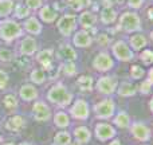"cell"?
Listing matches in <instances>:
<instances>
[{"label":"cell","instance_id":"6da1fadb","mask_svg":"<svg viewBox=\"0 0 153 145\" xmlns=\"http://www.w3.org/2000/svg\"><path fill=\"white\" fill-rule=\"evenodd\" d=\"M47 101L59 108H66L73 102V94L62 82H56L48 89Z\"/></svg>","mask_w":153,"mask_h":145},{"label":"cell","instance_id":"7a4b0ae2","mask_svg":"<svg viewBox=\"0 0 153 145\" xmlns=\"http://www.w3.org/2000/svg\"><path fill=\"white\" fill-rule=\"evenodd\" d=\"M24 30L22 24L15 19H1L0 20V39L5 43H11L13 40L22 38Z\"/></svg>","mask_w":153,"mask_h":145},{"label":"cell","instance_id":"3957f363","mask_svg":"<svg viewBox=\"0 0 153 145\" xmlns=\"http://www.w3.org/2000/svg\"><path fill=\"white\" fill-rule=\"evenodd\" d=\"M118 22V28L128 34H134V32H140L143 28L141 24V19L136 11H125L117 18Z\"/></svg>","mask_w":153,"mask_h":145},{"label":"cell","instance_id":"277c9868","mask_svg":"<svg viewBox=\"0 0 153 145\" xmlns=\"http://www.w3.org/2000/svg\"><path fill=\"white\" fill-rule=\"evenodd\" d=\"M56 30L59 31V34L63 38L71 36L75 32L76 27H78V22H76V15L74 13L65 12L63 15H61L56 19Z\"/></svg>","mask_w":153,"mask_h":145},{"label":"cell","instance_id":"5b68a950","mask_svg":"<svg viewBox=\"0 0 153 145\" xmlns=\"http://www.w3.org/2000/svg\"><path fill=\"white\" fill-rule=\"evenodd\" d=\"M116 102L113 98H103L94 105V113L98 120H109L114 116Z\"/></svg>","mask_w":153,"mask_h":145},{"label":"cell","instance_id":"8992f818","mask_svg":"<svg viewBox=\"0 0 153 145\" xmlns=\"http://www.w3.org/2000/svg\"><path fill=\"white\" fill-rule=\"evenodd\" d=\"M111 53L118 61L121 62H132L134 59V51L129 47L126 42L124 40H117L111 45Z\"/></svg>","mask_w":153,"mask_h":145},{"label":"cell","instance_id":"52a82bcc","mask_svg":"<svg viewBox=\"0 0 153 145\" xmlns=\"http://www.w3.org/2000/svg\"><path fill=\"white\" fill-rule=\"evenodd\" d=\"M117 86H118V81L116 75H102L98 78L95 83L97 91L103 95H111L117 90Z\"/></svg>","mask_w":153,"mask_h":145},{"label":"cell","instance_id":"ba28073f","mask_svg":"<svg viewBox=\"0 0 153 145\" xmlns=\"http://www.w3.org/2000/svg\"><path fill=\"white\" fill-rule=\"evenodd\" d=\"M70 116L73 117V118L75 120H79V121H85V120L89 118V114H90V108H89V103H87V101L82 100V98H79V100H75L74 102L70 103Z\"/></svg>","mask_w":153,"mask_h":145},{"label":"cell","instance_id":"9c48e42d","mask_svg":"<svg viewBox=\"0 0 153 145\" xmlns=\"http://www.w3.org/2000/svg\"><path fill=\"white\" fill-rule=\"evenodd\" d=\"M93 67L94 70L101 73H108L114 67V61L111 58V55L106 51H101L95 55V58L93 59Z\"/></svg>","mask_w":153,"mask_h":145},{"label":"cell","instance_id":"30bf717a","mask_svg":"<svg viewBox=\"0 0 153 145\" xmlns=\"http://www.w3.org/2000/svg\"><path fill=\"white\" fill-rule=\"evenodd\" d=\"M32 116L34 120L38 122H46L51 118L53 113H51L50 106L45 101H35L32 105Z\"/></svg>","mask_w":153,"mask_h":145},{"label":"cell","instance_id":"8fae6325","mask_svg":"<svg viewBox=\"0 0 153 145\" xmlns=\"http://www.w3.org/2000/svg\"><path fill=\"white\" fill-rule=\"evenodd\" d=\"M129 126H130V132H132L133 137L136 140L145 143V141H148L151 138V129H149V126L145 122L136 121L132 125H129Z\"/></svg>","mask_w":153,"mask_h":145},{"label":"cell","instance_id":"7c38bea8","mask_svg":"<svg viewBox=\"0 0 153 145\" xmlns=\"http://www.w3.org/2000/svg\"><path fill=\"white\" fill-rule=\"evenodd\" d=\"M19 51L20 55L24 57H32L38 53V42L34 36L28 35V36H23L19 43Z\"/></svg>","mask_w":153,"mask_h":145},{"label":"cell","instance_id":"4fadbf2b","mask_svg":"<svg viewBox=\"0 0 153 145\" xmlns=\"http://www.w3.org/2000/svg\"><path fill=\"white\" fill-rule=\"evenodd\" d=\"M93 35L90 34L89 30H79L75 31L73 35V45L78 48H87L93 45Z\"/></svg>","mask_w":153,"mask_h":145},{"label":"cell","instance_id":"5bb4252c","mask_svg":"<svg viewBox=\"0 0 153 145\" xmlns=\"http://www.w3.org/2000/svg\"><path fill=\"white\" fill-rule=\"evenodd\" d=\"M36 12H38V19H40L43 23H47V24L55 23L56 19L59 18V12L54 10L51 7V4H43Z\"/></svg>","mask_w":153,"mask_h":145},{"label":"cell","instance_id":"9a60e30c","mask_svg":"<svg viewBox=\"0 0 153 145\" xmlns=\"http://www.w3.org/2000/svg\"><path fill=\"white\" fill-rule=\"evenodd\" d=\"M95 137L100 141H108L114 138L116 136V129L114 126H111L110 124H106V122H98L95 125Z\"/></svg>","mask_w":153,"mask_h":145},{"label":"cell","instance_id":"2e32d148","mask_svg":"<svg viewBox=\"0 0 153 145\" xmlns=\"http://www.w3.org/2000/svg\"><path fill=\"white\" fill-rule=\"evenodd\" d=\"M97 15H95L93 11H87L83 10L81 11L79 16H76V22L78 24L82 27L83 30H90V28H94L95 24H97Z\"/></svg>","mask_w":153,"mask_h":145},{"label":"cell","instance_id":"e0dca14e","mask_svg":"<svg viewBox=\"0 0 153 145\" xmlns=\"http://www.w3.org/2000/svg\"><path fill=\"white\" fill-rule=\"evenodd\" d=\"M36 61L40 65V69L50 70L53 69V61H54V50L53 48H43V50L36 53Z\"/></svg>","mask_w":153,"mask_h":145},{"label":"cell","instance_id":"ac0fdd59","mask_svg":"<svg viewBox=\"0 0 153 145\" xmlns=\"http://www.w3.org/2000/svg\"><path fill=\"white\" fill-rule=\"evenodd\" d=\"M26 118H24L23 116H20V114H15V116H11L8 117L7 120L4 121V128L7 130H10V132H20V130H23L24 128H26Z\"/></svg>","mask_w":153,"mask_h":145},{"label":"cell","instance_id":"d6986e66","mask_svg":"<svg viewBox=\"0 0 153 145\" xmlns=\"http://www.w3.org/2000/svg\"><path fill=\"white\" fill-rule=\"evenodd\" d=\"M19 97L26 102H32L36 101L39 97V91H38L36 86L32 83H23L19 89Z\"/></svg>","mask_w":153,"mask_h":145},{"label":"cell","instance_id":"ffe728a7","mask_svg":"<svg viewBox=\"0 0 153 145\" xmlns=\"http://www.w3.org/2000/svg\"><path fill=\"white\" fill-rule=\"evenodd\" d=\"M23 30L26 32H28L31 36L34 35H40L42 34V23L40 20L36 18V16H28L27 19H24L23 24H22Z\"/></svg>","mask_w":153,"mask_h":145},{"label":"cell","instance_id":"44dd1931","mask_svg":"<svg viewBox=\"0 0 153 145\" xmlns=\"http://www.w3.org/2000/svg\"><path fill=\"white\" fill-rule=\"evenodd\" d=\"M148 43H149L148 38L144 34H141V32H134V34H132L129 36V47L132 48L133 51L144 50Z\"/></svg>","mask_w":153,"mask_h":145},{"label":"cell","instance_id":"7402d4cb","mask_svg":"<svg viewBox=\"0 0 153 145\" xmlns=\"http://www.w3.org/2000/svg\"><path fill=\"white\" fill-rule=\"evenodd\" d=\"M117 18H118V13H117V11L113 8V5L101 8V11H100V20H101V23H103L105 26H109V24L116 23Z\"/></svg>","mask_w":153,"mask_h":145},{"label":"cell","instance_id":"603a6c76","mask_svg":"<svg viewBox=\"0 0 153 145\" xmlns=\"http://www.w3.org/2000/svg\"><path fill=\"white\" fill-rule=\"evenodd\" d=\"M116 91L118 93L120 97H124V98L133 97V95H136V93H137V86L129 81H124V82H121V83L118 82V86H117Z\"/></svg>","mask_w":153,"mask_h":145},{"label":"cell","instance_id":"cb8c5ba5","mask_svg":"<svg viewBox=\"0 0 153 145\" xmlns=\"http://www.w3.org/2000/svg\"><path fill=\"white\" fill-rule=\"evenodd\" d=\"M59 55L63 61H73L74 62L76 58H78V54H76L75 48L73 47L70 43L65 42L59 46Z\"/></svg>","mask_w":153,"mask_h":145},{"label":"cell","instance_id":"d4e9b609","mask_svg":"<svg viewBox=\"0 0 153 145\" xmlns=\"http://www.w3.org/2000/svg\"><path fill=\"white\" fill-rule=\"evenodd\" d=\"M12 13H13V19H18V20H24V19H27L28 16H31V11L22 1H18L13 5Z\"/></svg>","mask_w":153,"mask_h":145},{"label":"cell","instance_id":"484cf974","mask_svg":"<svg viewBox=\"0 0 153 145\" xmlns=\"http://www.w3.org/2000/svg\"><path fill=\"white\" fill-rule=\"evenodd\" d=\"M76 86L81 91H91L94 87V79L91 75H79V78L76 79Z\"/></svg>","mask_w":153,"mask_h":145},{"label":"cell","instance_id":"4316f807","mask_svg":"<svg viewBox=\"0 0 153 145\" xmlns=\"http://www.w3.org/2000/svg\"><path fill=\"white\" fill-rule=\"evenodd\" d=\"M74 137L79 144H87L91 138V132L86 126H76L74 129Z\"/></svg>","mask_w":153,"mask_h":145},{"label":"cell","instance_id":"83f0119b","mask_svg":"<svg viewBox=\"0 0 153 145\" xmlns=\"http://www.w3.org/2000/svg\"><path fill=\"white\" fill-rule=\"evenodd\" d=\"M58 71L62 73L65 77H74L76 75V73H78V70H76V65L75 62L73 61H65L63 63H61V66L58 67Z\"/></svg>","mask_w":153,"mask_h":145},{"label":"cell","instance_id":"f1b7e54d","mask_svg":"<svg viewBox=\"0 0 153 145\" xmlns=\"http://www.w3.org/2000/svg\"><path fill=\"white\" fill-rule=\"evenodd\" d=\"M113 122L117 128H120V129H126V128H129V125H130V117L126 112H118L117 116H114Z\"/></svg>","mask_w":153,"mask_h":145},{"label":"cell","instance_id":"f546056e","mask_svg":"<svg viewBox=\"0 0 153 145\" xmlns=\"http://www.w3.org/2000/svg\"><path fill=\"white\" fill-rule=\"evenodd\" d=\"M54 124L59 129H65V128H67L70 125V116L63 110L56 112L55 116H54Z\"/></svg>","mask_w":153,"mask_h":145},{"label":"cell","instance_id":"4dcf8cb0","mask_svg":"<svg viewBox=\"0 0 153 145\" xmlns=\"http://www.w3.org/2000/svg\"><path fill=\"white\" fill-rule=\"evenodd\" d=\"M46 73L43 69H32L30 73V81L32 85H43L46 82Z\"/></svg>","mask_w":153,"mask_h":145},{"label":"cell","instance_id":"1f68e13d","mask_svg":"<svg viewBox=\"0 0 153 145\" xmlns=\"http://www.w3.org/2000/svg\"><path fill=\"white\" fill-rule=\"evenodd\" d=\"M15 1L13 0H0V19H5L12 13Z\"/></svg>","mask_w":153,"mask_h":145},{"label":"cell","instance_id":"d6a6232c","mask_svg":"<svg viewBox=\"0 0 153 145\" xmlns=\"http://www.w3.org/2000/svg\"><path fill=\"white\" fill-rule=\"evenodd\" d=\"M71 144V135L66 130H61L54 136L53 145H70Z\"/></svg>","mask_w":153,"mask_h":145},{"label":"cell","instance_id":"836d02e7","mask_svg":"<svg viewBox=\"0 0 153 145\" xmlns=\"http://www.w3.org/2000/svg\"><path fill=\"white\" fill-rule=\"evenodd\" d=\"M65 7L70 8L74 12H81L86 7V1L85 0H65Z\"/></svg>","mask_w":153,"mask_h":145},{"label":"cell","instance_id":"e575fe53","mask_svg":"<svg viewBox=\"0 0 153 145\" xmlns=\"http://www.w3.org/2000/svg\"><path fill=\"white\" fill-rule=\"evenodd\" d=\"M3 103H4V106L8 110H13V109H16L19 106V100L15 94H7L3 98Z\"/></svg>","mask_w":153,"mask_h":145},{"label":"cell","instance_id":"d590c367","mask_svg":"<svg viewBox=\"0 0 153 145\" xmlns=\"http://www.w3.org/2000/svg\"><path fill=\"white\" fill-rule=\"evenodd\" d=\"M145 69L140 65H133L130 67V78L132 79H143L145 78Z\"/></svg>","mask_w":153,"mask_h":145},{"label":"cell","instance_id":"8d00e7d4","mask_svg":"<svg viewBox=\"0 0 153 145\" xmlns=\"http://www.w3.org/2000/svg\"><path fill=\"white\" fill-rule=\"evenodd\" d=\"M137 90L141 93V95H149L152 93V79H144L137 87Z\"/></svg>","mask_w":153,"mask_h":145},{"label":"cell","instance_id":"74e56055","mask_svg":"<svg viewBox=\"0 0 153 145\" xmlns=\"http://www.w3.org/2000/svg\"><path fill=\"white\" fill-rule=\"evenodd\" d=\"M140 59H141V62L144 63V66H151L152 61H153V54H152L151 48H145L144 51H141L140 53Z\"/></svg>","mask_w":153,"mask_h":145},{"label":"cell","instance_id":"f35d334b","mask_svg":"<svg viewBox=\"0 0 153 145\" xmlns=\"http://www.w3.org/2000/svg\"><path fill=\"white\" fill-rule=\"evenodd\" d=\"M95 39H97L98 45L102 46V47H106V46L111 45V38L108 32H100V34H97V38H95Z\"/></svg>","mask_w":153,"mask_h":145},{"label":"cell","instance_id":"ab89813d","mask_svg":"<svg viewBox=\"0 0 153 145\" xmlns=\"http://www.w3.org/2000/svg\"><path fill=\"white\" fill-rule=\"evenodd\" d=\"M15 55L10 50V48H4V47H0V61L1 62H12Z\"/></svg>","mask_w":153,"mask_h":145},{"label":"cell","instance_id":"60d3db41","mask_svg":"<svg viewBox=\"0 0 153 145\" xmlns=\"http://www.w3.org/2000/svg\"><path fill=\"white\" fill-rule=\"evenodd\" d=\"M24 4L32 12V11H38L45 3H43V0H24Z\"/></svg>","mask_w":153,"mask_h":145},{"label":"cell","instance_id":"b9f144b4","mask_svg":"<svg viewBox=\"0 0 153 145\" xmlns=\"http://www.w3.org/2000/svg\"><path fill=\"white\" fill-rule=\"evenodd\" d=\"M8 83H10V77H8L7 71L0 69V90L7 89Z\"/></svg>","mask_w":153,"mask_h":145},{"label":"cell","instance_id":"7bdbcfd3","mask_svg":"<svg viewBox=\"0 0 153 145\" xmlns=\"http://www.w3.org/2000/svg\"><path fill=\"white\" fill-rule=\"evenodd\" d=\"M144 3H145V0H126L128 7L134 10V11L140 10V8L144 5Z\"/></svg>","mask_w":153,"mask_h":145},{"label":"cell","instance_id":"ee69618b","mask_svg":"<svg viewBox=\"0 0 153 145\" xmlns=\"http://www.w3.org/2000/svg\"><path fill=\"white\" fill-rule=\"evenodd\" d=\"M109 145H122V143L118 140V138H114V140H111V143Z\"/></svg>","mask_w":153,"mask_h":145},{"label":"cell","instance_id":"f6af8a7d","mask_svg":"<svg viewBox=\"0 0 153 145\" xmlns=\"http://www.w3.org/2000/svg\"><path fill=\"white\" fill-rule=\"evenodd\" d=\"M148 19L152 22V8H149L148 10Z\"/></svg>","mask_w":153,"mask_h":145},{"label":"cell","instance_id":"bcb514c9","mask_svg":"<svg viewBox=\"0 0 153 145\" xmlns=\"http://www.w3.org/2000/svg\"><path fill=\"white\" fill-rule=\"evenodd\" d=\"M111 1H113V3H117V4H122L125 0H111Z\"/></svg>","mask_w":153,"mask_h":145},{"label":"cell","instance_id":"7dc6e473","mask_svg":"<svg viewBox=\"0 0 153 145\" xmlns=\"http://www.w3.org/2000/svg\"><path fill=\"white\" fill-rule=\"evenodd\" d=\"M19 145H35V144H32V143H28V141H26V143H22V144H19Z\"/></svg>","mask_w":153,"mask_h":145},{"label":"cell","instance_id":"c3c4849f","mask_svg":"<svg viewBox=\"0 0 153 145\" xmlns=\"http://www.w3.org/2000/svg\"><path fill=\"white\" fill-rule=\"evenodd\" d=\"M1 145H15L13 143H4V144H1Z\"/></svg>","mask_w":153,"mask_h":145},{"label":"cell","instance_id":"681fc988","mask_svg":"<svg viewBox=\"0 0 153 145\" xmlns=\"http://www.w3.org/2000/svg\"><path fill=\"white\" fill-rule=\"evenodd\" d=\"M71 145H81V144H79V143H78V141H76V143H74V144H71Z\"/></svg>","mask_w":153,"mask_h":145},{"label":"cell","instance_id":"f907efd6","mask_svg":"<svg viewBox=\"0 0 153 145\" xmlns=\"http://www.w3.org/2000/svg\"><path fill=\"white\" fill-rule=\"evenodd\" d=\"M13 1H15V0H13ZM16 1H22V0H16Z\"/></svg>","mask_w":153,"mask_h":145},{"label":"cell","instance_id":"816d5d0a","mask_svg":"<svg viewBox=\"0 0 153 145\" xmlns=\"http://www.w3.org/2000/svg\"><path fill=\"white\" fill-rule=\"evenodd\" d=\"M0 143H1V137H0Z\"/></svg>","mask_w":153,"mask_h":145},{"label":"cell","instance_id":"f5cc1de1","mask_svg":"<svg viewBox=\"0 0 153 145\" xmlns=\"http://www.w3.org/2000/svg\"><path fill=\"white\" fill-rule=\"evenodd\" d=\"M141 145H146V144H141Z\"/></svg>","mask_w":153,"mask_h":145},{"label":"cell","instance_id":"db71d44e","mask_svg":"<svg viewBox=\"0 0 153 145\" xmlns=\"http://www.w3.org/2000/svg\"><path fill=\"white\" fill-rule=\"evenodd\" d=\"M149 1H152V0H149Z\"/></svg>","mask_w":153,"mask_h":145}]
</instances>
